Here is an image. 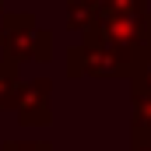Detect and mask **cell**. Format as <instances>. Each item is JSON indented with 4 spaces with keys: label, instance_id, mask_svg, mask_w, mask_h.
<instances>
[{
    "label": "cell",
    "instance_id": "cell-1",
    "mask_svg": "<svg viewBox=\"0 0 151 151\" xmlns=\"http://www.w3.org/2000/svg\"><path fill=\"white\" fill-rule=\"evenodd\" d=\"M148 53L116 46L99 35H81V46L67 49V74L70 77H134Z\"/></svg>",
    "mask_w": 151,
    "mask_h": 151
},
{
    "label": "cell",
    "instance_id": "cell-2",
    "mask_svg": "<svg viewBox=\"0 0 151 151\" xmlns=\"http://www.w3.org/2000/svg\"><path fill=\"white\" fill-rule=\"evenodd\" d=\"M0 53L11 63H49L53 60V35L39 25L32 11H7L4 18V32H0Z\"/></svg>",
    "mask_w": 151,
    "mask_h": 151
},
{
    "label": "cell",
    "instance_id": "cell-3",
    "mask_svg": "<svg viewBox=\"0 0 151 151\" xmlns=\"http://www.w3.org/2000/svg\"><path fill=\"white\" fill-rule=\"evenodd\" d=\"M144 11H151L148 0H70L67 4V28L84 35L95 25L119 21L130 14H144Z\"/></svg>",
    "mask_w": 151,
    "mask_h": 151
},
{
    "label": "cell",
    "instance_id": "cell-4",
    "mask_svg": "<svg viewBox=\"0 0 151 151\" xmlns=\"http://www.w3.org/2000/svg\"><path fill=\"white\" fill-rule=\"evenodd\" d=\"M14 113H18L21 127H49V119H53V81L49 77L25 81Z\"/></svg>",
    "mask_w": 151,
    "mask_h": 151
},
{
    "label": "cell",
    "instance_id": "cell-5",
    "mask_svg": "<svg viewBox=\"0 0 151 151\" xmlns=\"http://www.w3.org/2000/svg\"><path fill=\"white\" fill-rule=\"evenodd\" d=\"M21 88H25V81L18 74V63L0 56V109H18Z\"/></svg>",
    "mask_w": 151,
    "mask_h": 151
},
{
    "label": "cell",
    "instance_id": "cell-6",
    "mask_svg": "<svg viewBox=\"0 0 151 151\" xmlns=\"http://www.w3.org/2000/svg\"><path fill=\"white\" fill-rule=\"evenodd\" d=\"M134 95H151V53L144 56V63L134 70V77H130V99Z\"/></svg>",
    "mask_w": 151,
    "mask_h": 151
},
{
    "label": "cell",
    "instance_id": "cell-7",
    "mask_svg": "<svg viewBox=\"0 0 151 151\" xmlns=\"http://www.w3.org/2000/svg\"><path fill=\"white\" fill-rule=\"evenodd\" d=\"M130 151H151V130L148 127H130Z\"/></svg>",
    "mask_w": 151,
    "mask_h": 151
},
{
    "label": "cell",
    "instance_id": "cell-8",
    "mask_svg": "<svg viewBox=\"0 0 151 151\" xmlns=\"http://www.w3.org/2000/svg\"><path fill=\"white\" fill-rule=\"evenodd\" d=\"M4 151H53L46 141H7Z\"/></svg>",
    "mask_w": 151,
    "mask_h": 151
},
{
    "label": "cell",
    "instance_id": "cell-9",
    "mask_svg": "<svg viewBox=\"0 0 151 151\" xmlns=\"http://www.w3.org/2000/svg\"><path fill=\"white\" fill-rule=\"evenodd\" d=\"M4 18H7V7H4V0H0V32H4Z\"/></svg>",
    "mask_w": 151,
    "mask_h": 151
},
{
    "label": "cell",
    "instance_id": "cell-10",
    "mask_svg": "<svg viewBox=\"0 0 151 151\" xmlns=\"http://www.w3.org/2000/svg\"><path fill=\"white\" fill-rule=\"evenodd\" d=\"M67 4H70V0H67Z\"/></svg>",
    "mask_w": 151,
    "mask_h": 151
}]
</instances>
